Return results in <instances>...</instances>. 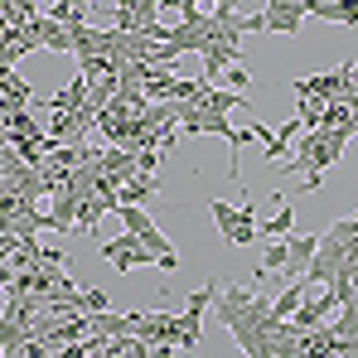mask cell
<instances>
[{
    "instance_id": "6da1fadb",
    "label": "cell",
    "mask_w": 358,
    "mask_h": 358,
    "mask_svg": "<svg viewBox=\"0 0 358 358\" xmlns=\"http://www.w3.org/2000/svg\"><path fill=\"white\" fill-rule=\"evenodd\" d=\"M208 213H213V223H218V233L228 247H252V242L262 238V228H257V213H252V203H223V199H208Z\"/></svg>"
},
{
    "instance_id": "7a4b0ae2",
    "label": "cell",
    "mask_w": 358,
    "mask_h": 358,
    "mask_svg": "<svg viewBox=\"0 0 358 358\" xmlns=\"http://www.w3.org/2000/svg\"><path fill=\"white\" fill-rule=\"evenodd\" d=\"M213 296H218V281H203V291H194L189 305H184V315L175 320V344L184 354L199 349V339H203V305H213Z\"/></svg>"
},
{
    "instance_id": "3957f363",
    "label": "cell",
    "mask_w": 358,
    "mask_h": 358,
    "mask_svg": "<svg viewBox=\"0 0 358 358\" xmlns=\"http://www.w3.org/2000/svg\"><path fill=\"white\" fill-rule=\"evenodd\" d=\"M102 257L117 266V271H136V266H150L155 257H150V247L136 238V233H121V238L102 242Z\"/></svg>"
},
{
    "instance_id": "277c9868",
    "label": "cell",
    "mask_w": 358,
    "mask_h": 358,
    "mask_svg": "<svg viewBox=\"0 0 358 358\" xmlns=\"http://www.w3.org/2000/svg\"><path fill=\"white\" fill-rule=\"evenodd\" d=\"M305 15H320V20H329V24L358 29V0H310Z\"/></svg>"
},
{
    "instance_id": "5b68a950",
    "label": "cell",
    "mask_w": 358,
    "mask_h": 358,
    "mask_svg": "<svg viewBox=\"0 0 358 358\" xmlns=\"http://www.w3.org/2000/svg\"><path fill=\"white\" fill-rule=\"evenodd\" d=\"M175 320L170 310H150V315H141V324H136V334L145 339V344H175Z\"/></svg>"
},
{
    "instance_id": "8992f818",
    "label": "cell",
    "mask_w": 358,
    "mask_h": 358,
    "mask_svg": "<svg viewBox=\"0 0 358 358\" xmlns=\"http://www.w3.org/2000/svg\"><path fill=\"white\" fill-rule=\"evenodd\" d=\"M155 194H160V179H155V175H131L117 189V208H121V203H126V208H145Z\"/></svg>"
},
{
    "instance_id": "52a82bcc",
    "label": "cell",
    "mask_w": 358,
    "mask_h": 358,
    "mask_svg": "<svg viewBox=\"0 0 358 358\" xmlns=\"http://www.w3.org/2000/svg\"><path fill=\"white\" fill-rule=\"evenodd\" d=\"M262 20H266L271 34H300L305 29V10H296V5H266Z\"/></svg>"
},
{
    "instance_id": "ba28073f",
    "label": "cell",
    "mask_w": 358,
    "mask_h": 358,
    "mask_svg": "<svg viewBox=\"0 0 358 358\" xmlns=\"http://www.w3.org/2000/svg\"><path fill=\"white\" fill-rule=\"evenodd\" d=\"M233 63H247L242 59V44H208L203 49V83H213L223 68H233Z\"/></svg>"
},
{
    "instance_id": "9c48e42d",
    "label": "cell",
    "mask_w": 358,
    "mask_h": 358,
    "mask_svg": "<svg viewBox=\"0 0 358 358\" xmlns=\"http://www.w3.org/2000/svg\"><path fill=\"white\" fill-rule=\"evenodd\" d=\"M199 107L203 112H218V117H228V112H238V107H247L242 102V92H233V87H203V97H199Z\"/></svg>"
},
{
    "instance_id": "30bf717a",
    "label": "cell",
    "mask_w": 358,
    "mask_h": 358,
    "mask_svg": "<svg viewBox=\"0 0 358 358\" xmlns=\"http://www.w3.org/2000/svg\"><path fill=\"white\" fill-rule=\"evenodd\" d=\"M305 296H310V286H305V276H300V281H291V286H286L281 296L271 300V324H281V320H291V315L300 310V300H305Z\"/></svg>"
},
{
    "instance_id": "8fae6325",
    "label": "cell",
    "mask_w": 358,
    "mask_h": 358,
    "mask_svg": "<svg viewBox=\"0 0 358 358\" xmlns=\"http://www.w3.org/2000/svg\"><path fill=\"white\" fill-rule=\"evenodd\" d=\"M102 213H117V203H107V199H97V194L83 199V203H78V218H73V233H92Z\"/></svg>"
},
{
    "instance_id": "7c38bea8",
    "label": "cell",
    "mask_w": 358,
    "mask_h": 358,
    "mask_svg": "<svg viewBox=\"0 0 358 358\" xmlns=\"http://www.w3.org/2000/svg\"><path fill=\"white\" fill-rule=\"evenodd\" d=\"M252 141H262V150H266V160H271V165H276V160H286V150H291V141H286L281 131L262 126V121H252Z\"/></svg>"
},
{
    "instance_id": "4fadbf2b",
    "label": "cell",
    "mask_w": 358,
    "mask_h": 358,
    "mask_svg": "<svg viewBox=\"0 0 358 358\" xmlns=\"http://www.w3.org/2000/svg\"><path fill=\"white\" fill-rule=\"evenodd\" d=\"M286 247H291L286 271H305V266H310V257L320 252V238H310V233H305V238H296V233H291V238H286Z\"/></svg>"
},
{
    "instance_id": "5bb4252c",
    "label": "cell",
    "mask_w": 358,
    "mask_h": 358,
    "mask_svg": "<svg viewBox=\"0 0 358 358\" xmlns=\"http://www.w3.org/2000/svg\"><path fill=\"white\" fill-rule=\"evenodd\" d=\"M44 49H54V54H73V29L44 15Z\"/></svg>"
},
{
    "instance_id": "9a60e30c",
    "label": "cell",
    "mask_w": 358,
    "mask_h": 358,
    "mask_svg": "<svg viewBox=\"0 0 358 358\" xmlns=\"http://www.w3.org/2000/svg\"><path fill=\"white\" fill-rule=\"evenodd\" d=\"M276 203H281V213L262 223V233H266L271 242H276V238H291V218H296V208H291V199H281V194H276Z\"/></svg>"
},
{
    "instance_id": "2e32d148",
    "label": "cell",
    "mask_w": 358,
    "mask_h": 358,
    "mask_svg": "<svg viewBox=\"0 0 358 358\" xmlns=\"http://www.w3.org/2000/svg\"><path fill=\"white\" fill-rule=\"evenodd\" d=\"M286 262H291V247H286V238H276L271 247H266V257L257 262V276H271V271H286Z\"/></svg>"
},
{
    "instance_id": "e0dca14e",
    "label": "cell",
    "mask_w": 358,
    "mask_h": 358,
    "mask_svg": "<svg viewBox=\"0 0 358 358\" xmlns=\"http://www.w3.org/2000/svg\"><path fill=\"white\" fill-rule=\"evenodd\" d=\"M117 218H121V223H126V233H136V238H145V233L155 228L145 208H126V203H121V208H117Z\"/></svg>"
},
{
    "instance_id": "ac0fdd59",
    "label": "cell",
    "mask_w": 358,
    "mask_h": 358,
    "mask_svg": "<svg viewBox=\"0 0 358 358\" xmlns=\"http://www.w3.org/2000/svg\"><path fill=\"white\" fill-rule=\"evenodd\" d=\"M24 339H34V334H29L20 320H5V315H0V349H20Z\"/></svg>"
},
{
    "instance_id": "d6986e66",
    "label": "cell",
    "mask_w": 358,
    "mask_h": 358,
    "mask_svg": "<svg viewBox=\"0 0 358 358\" xmlns=\"http://www.w3.org/2000/svg\"><path fill=\"white\" fill-rule=\"evenodd\" d=\"M223 78H228V87H233V92H247V87H252V73H247L242 63H233V68H223Z\"/></svg>"
},
{
    "instance_id": "ffe728a7",
    "label": "cell",
    "mask_w": 358,
    "mask_h": 358,
    "mask_svg": "<svg viewBox=\"0 0 358 358\" xmlns=\"http://www.w3.org/2000/svg\"><path fill=\"white\" fill-rule=\"evenodd\" d=\"M136 170H141V175H155V170H160V150H155V145L136 150Z\"/></svg>"
},
{
    "instance_id": "44dd1931",
    "label": "cell",
    "mask_w": 358,
    "mask_h": 358,
    "mask_svg": "<svg viewBox=\"0 0 358 358\" xmlns=\"http://www.w3.org/2000/svg\"><path fill=\"white\" fill-rule=\"evenodd\" d=\"M160 5H165V10H179V15H189V10H199L203 0H160Z\"/></svg>"
},
{
    "instance_id": "7402d4cb",
    "label": "cell",
    "mask_w": 358,
    "mask_h": 358,
    "mask_svg": "<svg viewBox=\"0 0 358 358\" xmlns=\"http://www.w3.org/2000/svg\"><path fill=\"white\" fill-rule=\"evenodd\" d=\"M203 5H213V10H238V0H203Z\"/></svg>"
},
{
    "instance_id": "603a6c76",
    "label": "cell",
    "mask_w": 358,
    "mask_h": 358,
    "mask_svg": "<svg viewBox=\"0 0 358 358\" xmlns=\"http://www.w3.org/2000/svg\"><path fill=\"white\" fill-rule=\"evenodd\" d=\"M266 5H296V10H305L310 0H266Z\"/></svg>"
},
{
    "instance_id": "cb8c5ba5",
    "label": "cell",
    "mask_w": 358,
    "mask_h": 358,
    "mask_svg": "<svg viewBox=\"0 0 358 358\" xmlns=\"http://www.w3.org/2000/svg\"><path fill=\"white\" fill-rule=\"evenodd\" d=\"M354 97H358V63H354Z\"/></svg>"
},
{
    "instance_id": "d4e9b609",
    "label": "cell",
    "mask_w": 358,
    "mask_h": 358,
    "mask_svg": "<svg viewBox=\"0 0 358 358\" xmlns=\"http://www.w3.org/2000/svg\"><path fill=\"white\" fill-rule=\"evenodd\" d=\"M354 126H358V102H354Z\"/></svg>"
}]
</instances>
